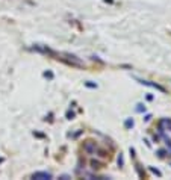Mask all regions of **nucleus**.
Here are the masks:
<instances>
[{
	"label": "nucleus",
	"instance_id": "nucleus-1",
	"mask_svg": "<svg viewBox=\"0 0 171 180\" xmlns=\"http://www.w3.org/2000/svg\"><path fill=\"white\" fill-rule=\"evenodd\" d=\"M34 179H40V180H46V179H52V174L50 173H46V171H40V173H35Z\"/></svg>",
	"mask_w": 171,
	"mask_h": 180
},
{
	"label": "nucleus",
	"instance_id": "nucleus-2",
	"mask_svg": "<svg viewBox=\"0 0 171 180\" xmlns=\"http://www.w3.org/2000/svg\"><path fill=\"white\" fill-rule=\"evenodd\" d=\"M83 148H85V150H87L88 153H93V151L95 150V142H93V141H88V142H85Z\"/></svg>",
	"mask_w": 171,
	"mask_h": 180
},
{
	"label": "nucleus",
	"instance_id": "nucleus-3",
	"mask_svg": "<svg viewBox=\"0 0 171 180\" xmlns=\"http://www.w3.org/2000/svg\"><path fill=\"white\" fill-rule=\"evenodd\" d=\"M126 126H127V127L133 126V120H127V121H126Z\"/></svg>",
	"mask_w": 171,
	"mask_h": 180
}]
</instances>
